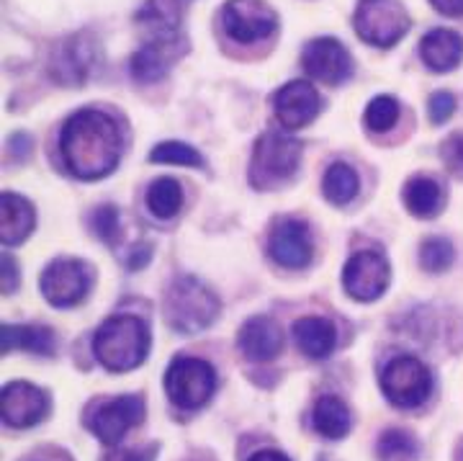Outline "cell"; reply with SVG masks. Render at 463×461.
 I'll return each instance as SVG.
<instances>
[{"mask_svg": "<svg viewBox=\"0 0 463 461\" xmlns=\"http://www.w3.org/2000/svg\"><path fill=\"white\" fill-rule=\"evenodd\" d=\"M65 168L80 181H99L109 176L121 158L118 127L103 111L83 109L65 121L60 137Z\"/></svg>", "mask_w": 463, "mask_h": 461, "instance_id": "cell-1", "label": "cell"}, {"mask_svg": "<svg viewBox=\"0 0 463 461\" xmlns=\"http://www.w3.org/2000/svg\"><path fill=\"white\" fill-rule=\"evenodd\" d=\"M93 351L109 371H132L147 359V325L132 314H114L96 332Z\"/></svg>", "mask_w": 463, "mask_h": 461, "instance_id": "cell-2", "label": "cell"}, {"mask_svg": "<svg viewBox=\"0 0 463 461\" xmlns=\"http://www.w3.org/2000/svg\"><path fill=\"white\" fill-rule=\"evenodd\" d=\"M219 314V299L194 276H181L173 281L165 297V317L167 325L183 332V335H196L203 332Z\"/></svg>", "mask_w": 463, "mask_h": 461, "instance_id": "cell-3", "label": "cell"}, {"mask_svg": "<svg viewBox=\"0 0 463 461\" xmlns=\"http://www.w3.org/2000/svg\"><path fill=\"white\" fill-rule=\"evenodd\" d=\"M301 160V142L281 132H265L255 142L250 160V183L255 188H273L297 173Z\"/></svg>", "mask_w": 463, "mask_h": 461, "instance_id": "cell-4", "label": "cell"}, {"mask_svg": "<svg viewBox=\"0 0 463 461\" xmlns=\"http://www.w3.org/2000/svg\"><path fill=\"white\" fill-rule=\"evenodd\" d=\"M355 32L373 47H394L404 34L410 32L412 21L399 0H361L355 8Z\"/></svg>", "mask_w": 463, "mask_h": 461, "instance_id": "cell-5", "label": "cell"}, {"mask_svg": "<svg viewBox=\"0 0 463 461\" xmlns=\"http://www.w3.org/2000/svg\"><path fill=\"white\" fill-rule=\"evenodd\" d=\"M165 389L173 405L183 410H199L214 395L216 371L212 363L183 356L167 366Z\"/></svg>", "mask_w": 463, "mask_h": 461, "instance_id": "cell-6", "label": "cell"}, {"mask_svg": "<svg viewBox=\"0 0 463 461\" xmlns=\"http://www.w3.org/2000/svg\"><path fill=\"white\" fill-rule=\"evenodd\" d=\"M381 389L397 408H417L430 397L432 377L414 356H397L381 371Z\"/></svg>", "mask_w": 463, "mask_h": 461, "instance_id": "cell-7", "label": "cell"}, {"mask_svg": "<svg viewBox=\"0 0 463 461\" xmlns=\"http://www.w3.org/2000/svg\"><path fill=\"white\" fill-rule=\"evenodd\" d=\"M222 21H224V32L240 44L263 42L279 26L276 11L265 0H227Z\"/></svg>", "mask_w": 463, "mask_h": 461, "instance_id": "cell-8", "label": "cell"}, {"mask_svg": "<svg viewBox=\"0 0 463 461\" xmlns=\"http://www.w3.org/2000/svg\"><path fill=\"white\" fill-rule=\"evenodd\" d=\"M39 286L44 299L54 307H75L90 289V268L83 261L57 258L44 268Z\"/></svg>", "mask_w": 463, "mask_h": 461, "instance_id": "cell-9", "label": "cell"}, {"mask_svg": "<svg viewBox=\"0 0 463 461\" xmlns=\"http://www.w3.org/2000/svg\"><path fill=\"white\" fill-rule=\"evenodd\" d=\"M99 60V44L90 34H75L67 42H62L50 60L52 78L62 85H80L88 81Z\"/></svg>", "mask_w": 463, "mask_h": 461, "instance_id": "cell-10", "label": "cell"}, {"mask_svg": "<svg viewBox=\"0 0 463 461\" xmlns=\"http://www.w3.org/2000/svg\"><path fill=\"white\" fill-rule=\"evenodd\" d=\"M345 292L358 302H373L379 299L389 286V264L381 253L361 250L345 264L343 274Z\"/></svg>", "mask_w": 463, "mask_h": 461, "instance_id": "cell-11", "label": "cell"}, {"mask_svg": "<svg viewBox=\"0 0 463 461\" xmlns=\"http://www.w3.org/2000/svg\"><path fill=\"white\" fill-rule=\"evenodd\" d=\"M301 65L312 78L327 82V85H340L353 72L350 54L332 36H319L315 42H309L301 52Z\"/></svg>", "mask_w": 463, "mask_h": 461, "instance_id": "cell-12", "label": "cell"}, {"mask_svg": "<svg viewBox=\"0 0 463 461\" xmlns=\"http://www.w3.org/2000/svg\"><path fill=\"white\" fill-rule=\"evenodd\" d=\"M268 253L270 258L283 268H304L312 261V235L309 227L298 219H279L268 237Z\"/></svg>", "mask_w": 463, "mask_h": 461, "instance_id": "cell-13", "label": "cell"}, {"mask_svg": "<svg viewBox=\"0 0 463 461\" xmlns=\"http://www.w3.org/2000/svg\"><path fill=\"white\" fill-rule=\"evenodd\" d=\"M50 410L47 395L29 381H11L0 395V415L14 428H32Z\"/></svg>", "mask_w": 463, "mask_h": 461, "instance_id": "cell-14", "label": "cell"}, {"mask_svg": "<svg viewBox=\"0 0 463 461\" xmlns=\"http://www.w3.org/2000/svg\"><path fill=\"white\" fill-rule=\"evenodd\" d=\"M145 418V402L139 397H116L111 402L100 405L99 412L90 418V428L103 444H118L134 426Z\"/></svg>", "mask_w": 463, "mask_h": 461, "instance_id": "cell-15", "label": "cell"}, {"mask_svg": "<svg viewBox=\"0 0 463 461\" xmlns=\"http://www.w3.org/2000/svg\"><path fill=\"white\" fill-rule=\"evenodd\" d=\"M319 93L307 81H291L276 91L273 111L286 130H301L319 114Z\"/></svg>", "mask_w": 463, "mask_h": 461, "instance_id": "cell-16", "label": "cell"}, {"mask_svg": "<svg viewBox=\"0 0 463 461\" xmlns=\"http://www.w3.org/2000/svg\"><path fill=\"white\" fill-rule=\"evenodd\" d=\"M185 42L181 36H165V39H152L147 47L137 52L132 57V75L137 82H157L165 78L173 62H178L185 54Z\"/></svg>", "mask_w": 463, "mask_h": 461, "instance_id": "cell-17", "label": "cell"}, {"mask_svg": "<svg viewBox=\"0 0 463 461\" xmlns=\"http://www.w3.org/2000/svg\"><path fill=\"white\" fill-rule=\"evenodd\" d=\"M237 346H240V351L248 356L250 361H270V359H276L281 353L283 332L276 325V320H270V317H252L240 330Z\"/></svg>", "mask_w": 463, "mask_h": 461, "instance_id": "cell-18", "label": "cell"}, {"mask_svg": "<svg viewBox=\"0 0 463 461\" xmlns=\"http://www.w3.org/2000/svg\"><path fill=\"white\" fill-rule=\"evenodd\" d=\"M420 57L432 72H448L461 65L463 36L450 29H432L420 42Z\"/></svg>", "mask_w": 463, "mask_h": 461, "instance_id": "cell-19", "label": "cell"}, {"mask_svg": "<svg viewBox=\"0 0 463 461\" xmlns=\"http://www.w3.org/2000/svg\"><path fill=\"white\" fill-rule=\"evenodd\" d=\"M294 341L304 356L322 361L335 351L337 335H335V325L327 317H301L294 325Z\"/></svg>", "mask_w": 463, "mask_h": 461, "instance_id": "cell-20", "label": "cell"}, {"mask_svg": "<svg viewBox=\"0 0 463 461\" xmlns=\"http://www.w3.org/2000/svg\"><path fill=\"white\" fill-rule=\"evenodd\" d=\"M33 206L26 198L16 197L11 191H5L0 197V240L3 245H16L21 240L29 237L33 230Z\"/></svg>", "mask_w": 463, "mask_h": 461, "instance_id": "cell-21", "label": "cell"}, {"mask_svg": "<svg viewBox=\"0 0 463 461\" xmlns=\"http://www.w3.org/2000/svg\"><path fill=\"white\" fill-rule=\"evenodd\" d=\"M181 18V0H147L145 8L137 14V21L145 24V29L152 34V39L178 36Z\"/></svg>", "mask_w": 463, "mask_h": 461, "instance_id": "cell-22", "label": "cell"}, {"mask_svg": "<svg viewBox=\"0 0 463 461\" xmlns=\"http://www.w3.org/2000/svg\"><path fill=\"white\" fill-rule=\"evenodd\" d=\"M404 204L414 216L430 219V216L440 215V209L446 206V194H443L440 183L420 176L404 186Z\"/></svg>", "mask_w": 463, "mask_h": 461, "instance_id": "cell-23", "label": "cell"}, {"mask_svg": "<svg viewBox=\"0 0 463 461\" xmlns=\"http://www.w3.org/2000/svg\"><path fill=\"white\" fill-rule=\"evenodd\" d=\"M312 423H315L317 433H322L325 438L340 441L345 438L347 430L353 426L350 420V410L345 408V402L340 397H319L312 412Z\"/></svg>", "mask_w": 463, "mask_h": 461, "instance_id": "cell-24", "label": "cell"}, {"mask_svg": "<svg viewBox=\"0 0 463 461\" xmlns=\"http://www.w3.org/2000/svg\"><path fill=\"white\" fill-rule=\"evenodd\" d=\"M14 348L50 356L54 351V335L50 328H39V325H5L3 328V353H11Z\"/></svg>", "mask_w": 463, "mask_h": 461, "instance_id": "cell-25", "label": "cell"}, {"mask_svg": "<svg viewBox=\"0 0 463 461\" xmlns=\"http://www.w3.org/2000/svg\"><path fill=\"white\" fill-rule=\"evenodd\" d=\"M183 206L181 183L173 178H157L147 188V209L157 219H173Z\"/></svg>", "mask_w": 463, "mask_h": 461, "instance_id": "cell-26", "label": "cell"}, {"mask_svg": "<svg viewBox=\"0 0 463 461\" xmlns=\"http://www.w3.org/2000/svg\"><path fill=\"white\" fill-rule=\"evenodd\" d=\"M322 188H325V197L330 198L332 204L343 206L347 201H353L355 194H358V173L347 163L330 165L327 173H325Z\"/></svg>", "mask_w": 463, "mask_h": 461, "instance_id": "cell-27", "label": "cell"}, {"mask_svg": "<svg viewBox=\"0 0 463 461\" xmlns=\"http://www.w3.org/2000/svg\"><path fill=\"white\" fill-rule=\"evenodd\" d=\"M420 454V446L407 430H386L379 438L381 461H414Z\"/></svg>", "mask_w": 463, "mask_h": 461, "instance_id": "cell-28", "label": "cell"}, {"mask_svg": "<svg viewBox=\"0 0 463 461\" xmlns=\"http://www.w3.org/2000/svg\"><path fill=\"white\" fill-rule=\"evenodd\" d=\"M453 258H456V250H453V243L446 237H428L420 247V264L430 274L448 271L453 265Z\"/></svg>", "mask_w": 463, "mask_h": 461, "instance_id": "cell-29", "label": "cell"}, {"mask_svg": "<svg viewBox=\"0 0 463 461\" xmlns=\"http://www.w3.org/2000/svg\"><path fill=\"white\" fill-rule=\"evenodd\" d=\"M399 119V101L394 96H376L365 109V127L371 132H389Z\"/></svg>", "mask_w": 463, "mask_h": 461, "instance_id": "cell-30", "label": "cell"}, {"mask_svg": "<svg viewBox=\"0 0 463 461\" xmlns=\"http://www.w3.org/2000/svg\"><path fill=\"white\" fill-rule=\"evenodd\" d=\"M152 163H170V165H191V168H201L203 158L199 149H194L185 142H160L157 148L149 152Z\"/></svg>", "mask_w": 463, "mask_h": 461, "instance_id": "cell-31", "label": "cell"}, {"mask_svg": "<svg viewBox=\"0 0 463 461\" xmlns=\"http://www.w3.org/2000/svg\"><path fill=\"white\" fill-rule=\"evenodd\" d=\"M93 230L99 235L103 243H114L118 237V230H121V215L116 209L114 204H106V206H99L96 215H93Z\"/></svg>", "mask_w": 463, "mask_h": 461, "instance_id": "cell-32", "label": "cell"}, {"mask_svg": "<svg viewBox=\"0 0 463 461\" xmlns=\"http://www.w3.org/2000/svg\"><path fill=\"white\" fill-rule=\"evenodd\" d=\"M440 152H443V163H446L448 170L463 178V132L448 137Z\"/></svg>", "mask_w": 463, "mask_h": 461, "instance_id": "cell-33", "label": "cell"}, {"mask_svg": "<svg viewBox=\"0 0 463 461\" xmlns=\"http://www.w3.org/2000/svg\"><path fill=\"white\" fill-rule=\"evenodd\" d=\"M453 114H456V96H450V93H435V96H430L432 124H446Z\"/></svg>", "mask_w": 463, "mask_h": 461, "instance_id": "cell-34", "label": "cell"}, {"mask_svg": "<svg viewBox=\"0 0 463 461\" xmlns=\"http://www.w3.org/2000/svg\"><path fill=\"white\" fill-rule=\"evenodd\" d=\"M16 264H14V258L8 253H3V258H0V289H3V294H14L16 292Z\"/></svg>", "mask_w": 463, "mask_h": 461, "instance_id": "cell-35", "label": "cell"}, {"mask_svg": "<svg viewBox=\"0 0 463 461\" xmlns=\"http://www.w3.org/2000/svg\"><path fill=\"white\" fill-rule=\"evenodd\" d=\"M8 149H11V158L14 160H26L29 158V149H32V139L29 134L16 132L11 139H8Z\"/></svg>", "mask_w": 463, "mask_h": 461, "instance_id": "cell-36", "label": "cell"}, {"mask_svg": "<svg viewBox=\"0 0 463 461\" xmlns=\"http://www.w3.org/2000/svg\"><path fill=\"white\" fill-rule=\"evenodd\" d=\"M443 16H463V0H430Z\"/></svg>", "mask_w": 463, "mask_h": 461, "instance_id": "cell-37", "label": "cell"}, {"mask_svg": "<svg viewBox=\"0 0 463 461\" xmlns=\"http://www.w3.org/2000/svg\"><path fill=\"white\" fill-rule=\"evenodd\" d=\"M250 461H291L288 456H283L281 451H260V454H255Z\"/></svg>", "mask_w": 463, "mask_h": 461, "instance_id": "cell-38", "label": "cell"}, {"mask_svg": "<svg viewBox=\"0 0 463 461\" xmlns=\"http://www.w3.org/2000/svg\"><path fill=\"white\" fill-rule=\"evenodd\" d=\"M103 461H142L137 454L132 451H114V454H109V456H103Z\"/></svg>", "mask_w": 463, "mask_h": 461, "instance_id": "cell-39", "label": "cell"}]
</instances>
